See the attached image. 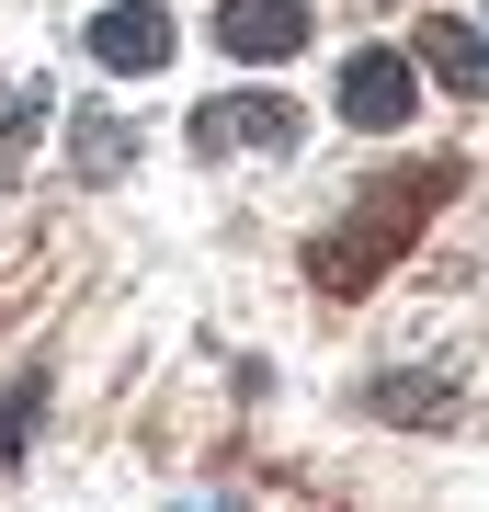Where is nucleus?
Here are the masks:
<instances>
[{"label":"nucleus","mask_w":489,"mask_h":512,"mask_svg":"<svg viewBox=\"0 0 489 512\" xmlns=\"http://www.w3.org/2000/svg\"><path fill=\"white\" fill-rule=\"evenodd\" d=\"M194 160H251V148H273L285 160L296 137H308V114H296L285 92H217V103H194Z\"/></svg>","instance_id":"f03ea898"},{"label":"nucleus","mask_w":489,"mask_h":512,"mask_svg":"<svg viewBox=\"0 0 489 512\" xmlns=\"http://www.w3.org/2000/svg\"><path fill=\"white\" fill-rule=\"evenodd\" d=\"M35 421H46V365H23L12 387H0V467H23V444H35Z\"/></svg>","instance_id":"9d476101"},{"label":"nucleus","mask_w":489,"mask_h":512,"mask_svg":"<svg viewBox=\"0 0 489 512\" xmlns=\"http://www.w3.org/2000/svg\"><path fill=\"white\" fill-rule=\"evenodd\" d=\"M217 46L251 57V69H285L308 46V0H217Z\"/></svg>","instance_id":"39448f33"},{"label":"nucleus","mask_w":489,"mask_h":512,"mask_svg":"<svg viewBox=\"0 0 489 512\" xmlns=\"http://www.w3.org/2000/svg\"><path fill=\"white\" fill-rule=\"evenodd\" d=\"M330 103H342V126L387 137V126H410V114H421V69H410L399 46H353V57H342V92H330Z\"/></svg>","instance_id":"7ed1b4c3"},{"label":"nucleus","mask_w":489,"mask_h":512,"mask_svg":"<svg viewBox=\"0 0 489 512\" xmlns=\"http://www.w3.org/2000/svg\"><path fill=\"white\" fill-rule=\"evenodd\" d=\"M171 12L160 0H114V12H91V69H114V80H148V69H171Z\"/></svg>","instance_id":"20e7f679"},{"label":"nucleus","mask_w":489,"mask_h":512,"mask_svg":"<svg viewBox=\"0 0 489 512\" xmlns=\"http://www.w3.org/2000/svg\"><path fill=\"white\" fill-rule=\"evenodd\" d=\"M455 194H467V160H399V171H376V183H353V205L319 217L296 262H308V285L330 296V308H353V296H376L421 251V228H433Z\"/></svg>","instance_id":"f257e3e1"},{"label":"nucleus","mask_w":489,"mask_h":512,"mask_svg":"<svg viewBox=\"0 0 489 512\" xmlns=\"http://www.w3.org/2000/svg\"><path fill=\"white\" fill-rule=\"evenodd\" d=\"M364 410H376V421H410V433H444V421L467 410V376H433V365H387V376H364Z\"/></svg>","instance_id":"423d86ee"},{"label":"nucleus","mask_w":489,"mask_h":512,"mask_svg":"<svg viewBox=\"0 0 489 512\" xmlns=\"http://www.w3.org/2000/svg\"><path fill=\"white\" fill-rule=\"evenodd\" d=\"M46 114H57L46 80H12V92H0V194L23 183V160H35V137H46Z\"/></svg>","instance_id":"6e6552de"},{"label":"nucleus","mask_w":489,"mask_h":512,"mask_svg":"<svg viewBox=\"0 0 489 512\" xmlns=\"http://www.w3.org/2000/svg\"><path fill=\"white\" fill-rule=\"evenodd\" d=\"M205 512H239V501H205Z\"/></svg>","instance_id":"9b49d317"},{"label":"nucleus","mask_w":489,"mask_h":512,"mask_svg":"<svg viewBox=\"0 0 489 512\" xmlns=\"http://www.w3.org/2000/svg\"><path fill=\"white\" fill-rule=\"evenodd\" d=\"M410 69H421V80H444L455 103H489V35H478V23H455V12H433V23H421Z\"/></svg>","instance_id":"0eeeda50"},{"label":"nucleus","mask_w":489,"mask_h":512,"mask_svg":"<svg viewBox=\"0 0 489 512\" xmlns=\"http://www.w3.org/2000/svg\"><path fill=\"white\" fill-rule=\"evenodd\" d=\"M126 160H137L126 114H80V126H69V171H80V183H126Z\"/></svg>","instance_id":"1a4fd4ad"}]
</instances>
